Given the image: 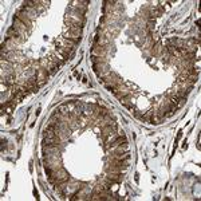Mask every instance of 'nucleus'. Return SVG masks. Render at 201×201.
Instances as JSON below:
<instances>
[{"label": "nucleus", "mask_w": 201, "mask_h": 201, "mask_svg": "<svg viewBox=\"0 0 201 201\" xmlns=\"http://www.w3.org/2000/svg\"><path fill=\"white\" fill-rule=\"evenodd\" d=\"M15 16H16V18H18V19H20V20H22V22L24 23V24H27L28 27H31V28H32V20L30 19V16H28V14L26 12V11L23 10L22 7H20L19 10H16V12H15Z\"/></svg>", "instance_id": "obj_1"}, {"label": "nucleus", "mask_w": 201, "mask_h": 201, "mask_svg": "<svg viewBox=\"0 0 201 201\" xmlns=\"http://www.w3.org/2000/svg\"><path fill=\"white\" fill-rule=\"evenodd\" d=\"M68 36L70 35H75V38H82V30L80 28H73V27H70L68 28V34H67Z\"/></svg>", "instance_id": "obj_2"}, {"label": "nucleus", "mask_w": 201, "mask_h": 201, "mask_svg": "<svg viewBox=\"0 0 201 201\" xmlns=\"http://www.w3.org/2000/svg\"><path fill=\"white\" fill-rule=\"evenodd\" d=\"M161 121H162V119H161L157 114H152V116L149 117V122L154 123V125H158V123H161Z\"/></svg>", "instance_id": "obj_3"}]
</instances>
